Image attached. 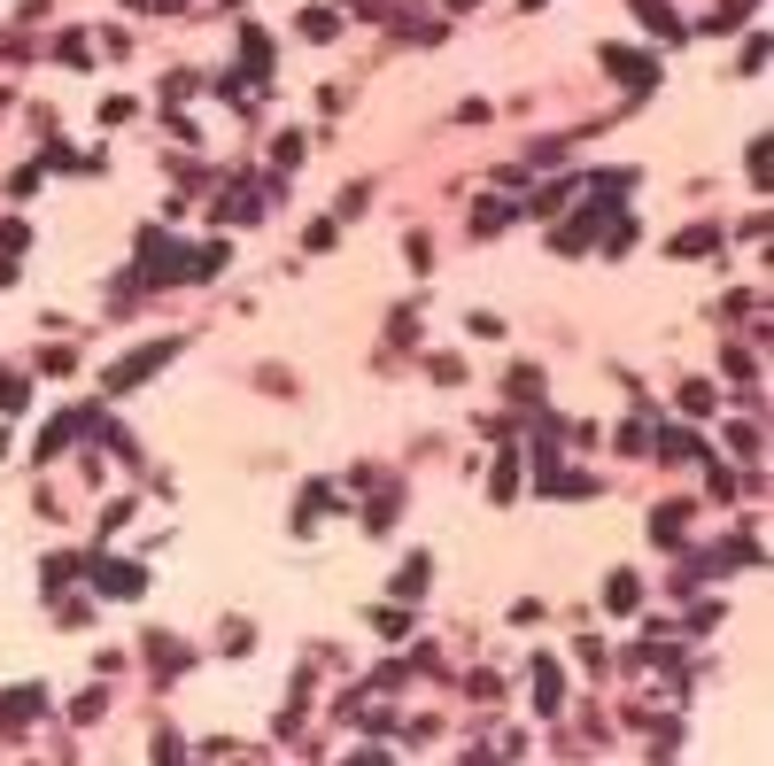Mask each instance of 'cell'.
I'll return each mask as SVG.
<instances>
[{
    "instance_id": "ac0fdd59",
    "label": "cell",
    "mask_w": 774,
    "mask_h": 766,
    "mask_svg": "<svg viewBox=\"0 0 774 766\" xmlns=\"http://www.w3.org/2000/svg\"><path fill=\"white\" fill-rule=\"evenodd\" d=\"M488 488H496V503H511V488H519V465H511V457H504V465H496V480H488Z\"/></svg>"
},
{
    "instance_id": "2e32d148",
    "label": "cell",
    "mask_w": 774,
    "mask_h": 766,
    "mask_svg": "<svg viewBox=\"0 0 774 766\" xmlns=\"http://www.w3.org/2000/svg\"><path fill=\"white\" fill-rule=\"evenodd\" d=\"M682 519H689L682 503H666V511H658V519H651V534H658V542H674V534H682Z\"/></svg>"
},
{
    "instance_id": "4fadbf2b",
    "label": "cell",
    "mask_w": 774,
    "mask_h": 766,
    "mask_svg": "<svg viewBox=\"0 0 774 766\" xmlns=\"http://www.w3.org/2000/svg\"><path fill=\"white\" fill-rule=\"evenodd\" d=\"M333 31H341V16H333V8H310V16H302V39H333Z\"/></svg>"
},
{
    "instance_id": "30bf717a",
    "label": "cell",
    "mask_w": 774,
    "mask_h": 766,
    "mask_svg": "<svg viewBox=\"0 0 774 766\" xmlns=\"http://www.w3.org/2000/svg\"><path fill=\"white\" fill-rule=\"evenodd\" d=\"M635 8H643V24H651V31H666V39H682V24H674V8H666V0H635Z\"/></svg>"
},
{
    "instance_id": "d6986e66",
    "label": "cell",
    "mask_w": 774,
    "mask_h": 766,
    "mask_svg": "<svg viewBox=\"0 0 774 766\" xmlns=\"http://www.w3.org/2000/svg\"><path fill=\"white\" fill-rule=\"evenodd\" d=\"M449 8H473V0H449Z\"/></svg>"
},
{
    "instance_id": "3957f363",
    "label": "cell",
    "mask_w": 774,
    "mask_h": 766,
    "mask_svg": "<svg viewBox=\"0 0 774 766\" xmlns=\"http://www.w3.org/2000/svg\"><path fill=\"white\" fill-rule=\"evenodd\" d=\"M86 581H93L101 596H140V589H148V573H140V565H124V558H93Z\"/></svg>"
},
{
    "instance_id": "ba28073f",
    "label": "cell",
    "mask_w": 774,
    "mask_h": 766,
    "mask_svg": "<svg viewBox=\"0 0 774 766\" xmlns=\"http://www.w3.org/2000/svg\"><path fill=\"white\" fill-rule=\"evenodd\" d=\"M426 581H434V565H426V558H411L403 573H395V596H426Z\"/></svg>"
},
{
    "instance_id": "8fae6325",
    "label": "cell",
    "mask_w": 774,
    "mask_h": 766,
    "mask_svg": "<svg viewBox=\"0 0 774 766\" xmlns=\"http://www.w3.org/2000/svg\"><path fill=\"white\" fill-rule=\"evenodd\" d=\"M573 186H581V178H558V186H542V194H535V209H542V217H558V209L573 202Z\"/></svg>"
},
{
    "instance_id": "7a4b0ae2",
    "label": "cell",
    "mask_w": 774,
    "mask_h": 766,
    "mask_svg": "<svg viewBox=\"0 0 774 766\" xmlns=\"http://www.w3.org/2000/svg\"><path fill=\"white\" fill-rule=\"evenodd\" d=\"M171 356H179V341H148V349H132L117 364V372H109V395H124V387H140L155 372V364H171Z\"/></svg>"
},
{
    "instance_id": "5b68a950",
    "label": "cell",
    "mask_w": 774,
    "mask_h": 766,
    "mask_svg": "<svg viewBox=\"0 0 774 766\" xmlns=\"http://www.w3.org/2000/svg\"><path fill=\"white\" fill-rule=\"evenodd\" d=\"M86 426H93V411H70V418H55V426L39 434V457H55V449H70L78 434H86Z\"/></svg>"
},
{
    "instance_id": "8992f818",
    "label": "cell",
    "mask_w": 774,
    "mask_h": 766,
    "mask_svg": "<svg viewBox=\"0 0 774 766\" xmlns=\"http://www.w3.org/2000/svg\"><path fill=\"white\" fill-rule=\"evenodd\" d=\"M535 705H542V712H558V705H566V674H558L550 658H535Z\"/></svg>"
},
{
    "instance_id": "7c38bea8",
    "label": "cell",
    "mask_w": 774,
    "mask_h": 766,
    "mask_svg": "<svg viewBox=\"0 0 774 766\" xmlns=\"http://www.w3.org/2000/svg\"><path fill=\"white\" fill-rule=\"evenodd\" d=\"M372 627L395 643V635H411V612H403V604H380V612H372Z\"/></svg>"
},
{
    "instance_id": "6da1fadb",
    "label": "cell",
    "mask_w": 774,
    "mask_h": 766,
    "mask_svg": "<svg viewBox=\"0 0 774 766\" xmlns=\"http://www.w3.org/2000/svg\"><path fill=\"white\" fill-rule=\"evenodd\" d=\"M140 279H194V256H186L179 240L148 233V240H140Z\"/></svg>"
},
{
    "instance_id": "52a82bcc",
    "label": "cell",
    "mask_w": 774,
    "mask_h": 766,
    "mask_svg": "<svg viewBox=\"0 0 774 766\" xmlns=\"http://www.w3.org/2000/svg\"><path fill=\"white\" fill-rule=\"evenodd\" d=\"M635 573H612V581H604V604H612V612H635Z\"/></svg>"
},
{
    "instance_id": "277c9868",
    "label": "cell",
    "mask_w": 774,
    "mask_h": 766,
    "mask_svg": "<svg viewBox=\"0 0 774 766\" xmlns=\"http://www.w3.org/2000/svg\"><path fill=\"white\" fill-rule=\"evenodd\" d=\"M604 70H612L620 86H635V93H643V86L658 78V70H651V55H635V47H604Z\"/></svg>"
},
{
    "instance_id": "e0dca14e",
    "label": "cell",
    "mask_w": 774,
    "mask_h": 766,
    "mask_svg": "<svg viewBox=\"0 0 774 766\" xmlns=\"http://www.w3.org/2000/svg\"><path fill=\"white\" fill-rule=\"evenodd\" d=\"M24 248H31V233L16 225V217H8V225H0V256H24Z\"/></svg>"
},
{
    "instance_id": "9c48e42d",
    "label": "cell",
    "mask_w": 774,
    "mask_h": 766,
    "mask_svg": "<svg viewBox=\"0 0 774 766\" xmlns=\"http://www.w3.org/2000/svg\"><path fill=\"white\" fill-rule=\"evenodd\" d=\"M658 457H674V465H682V457H705V449H697V434H682V426H666V442H658Z\"/></svg>"
},
{
    "instance_id": "9a60e30c",
    "label": "cell",
    "mask_w": 774,
    "mask_h": 766,
    "mask_svg": "<svg viewBox=\"0 0 774 766\" xmlns=\"http://www.w3.org/2000/svg\"><path fill=\"white\" fill-rule=\"evenodd\" d=\"M24 395H31V380H16V372H0V411H24Z\"/></svg>"
},
{
    "instance_id": "5bb4252c",
    "label": "cell",
    "mask_w": 774,
    "mask_h": 766,
    "mask_svg": "<svg viewBox=\"0 0 774 766\" xmlns=\"http://www.w3.org/2000/svg\"><path fill=\"white\" fill-rule=\"evenodd\" d=\"M473 225H480V233H504V225H511V202H480Z\"/></svg>"
}]
</instances>
